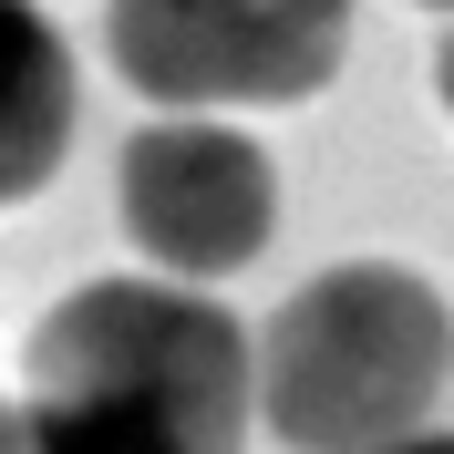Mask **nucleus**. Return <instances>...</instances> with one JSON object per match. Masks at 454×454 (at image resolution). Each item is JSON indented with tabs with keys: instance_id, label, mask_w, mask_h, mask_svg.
<instances>
[{
	"instance_id": "obj_1",
	"label": "nucleus",
	"mask_w": 454,
	"mask_h": 454,
	"mask_svg": "<svg viewBox=\"0 0 454 454\" xmlns=\"http://www.w3.org/2000/svg\"><path fill=\"white\" fill-rule=\"evenodd\" d=\"M248 413V320L186 279H83L21 340L31 454H238Z\"/></svg>"
},
{
	"instance_id": "obj_2",
	"label": "nucleus",
	"mask_w": 454,
	"mask_h": 454,
	"mask_svg": "<svg viewBox=\"0 0 454 454\" xmlns=\"http://www.w3.org/2000/svg\"><path fill=\"white\" fill-rule=\"evenodd\" d=\"M248 351H258V424L289 454L403 444L454 393V310L403 258H340L300 279Z\"/></svg>"
},
{
	"instance_id": "obj_3",
	"label": "nucleus",
	"mask_w": 454,
	"mask_h": 454,
	"mask_svg": "<svg viewBox=\"0 0 454 454\" xmlns=\"http://www.w3.org/2000/svg\"><path fill=\"white\" fill-rule=\"evenodd\" d=\"M104 52L155 114L300 104L351 52V0H104Z\"/></svg>"
},
{
	"instance_id": "obj_4",
	"label": "nucleus",
	"mask_w": 454,
	"mask_h": 454,
	"mask_svg": "<svg viewBox=\"0 0 454 454\" xmlns=\"http://www.w3.org/2000/svg\"><path fill=\"white\" fill-rule=\"evenodd\" d=\"M114 197H124V238L155 279H238L269 238H279V166L248 124H217V114H155L124 135V166H114Z\"/></svg>"
},
{
	"instance_id": "obj_5",
	"label": "nucleus",
	"mask_w": 454,
	"mask_h": 454,
	"mask_svg": "<svg viewBox=\"0 0 454 454\" xmlns=\"http://www.w3.org/2000/svg\"><path fill=\"white\" fill-rule=\"evenodd\" d=\"M73 114H83V83H73V42L52 31L42 0H0V207L42 197L73 155Z\"/></svg>"
},
{
	"instance_id": "obj_6",
	"label": "nucleus",
	"mask_w": 454,
	"mask_h": 454,
	"mask_svg": "<svg viewBox=\"0 0 454 454\" xmlns=\"http://www.w3.org/2000/svg\"><path fill=\"white\" fill-rule=\"evenodd\" d=\"M372 454H454V434H444V424H424V434H403V444H372Z\"/></svg>"
},
{
	"instance_id": "obj_7",
	"label": "nucleus",
	"mask_w": 454,
	"mask_h": 454,
	"mask_svg": "<svg viewBox=\"0 0 454 454\" xmlns=\"http://www.w3.org/2000/svg\"><path fill=\"white\" fill-rule=\"evenodd\" d=\"M434 93H444V114H454V31H444V52H434Z\"/></svg>"
},
{
	"instance_id": "obj_8",
	"label": "nucleus",
	"mask_w": 454,
	"mask_h": 454,
	"mask_svg": "<svg viewBox=\"0 0 454 454\" xmlns=\"http://www.w3.org/2000/svg\"><path fill=\"white\" fill-rule=\"evenodd\" d=\"M0 454H31L21 444V403H0Z\"/></svg>"
},
{
	"instance_id": "obj_9",
	"label": "nucleus",
	"mask_w": 454,
	"mask_h": 454,
	"mask_svg": "<svg viewBox=\"0 0 454 454\" xmlns=\"http://www.w3.org/2000/svg\"><path fill=\"white\" fill-rule=\"evenodd\" d=\"M424 11H454V0H424Z\"/></svg>"
}]
</instances>
